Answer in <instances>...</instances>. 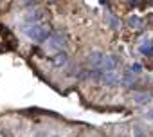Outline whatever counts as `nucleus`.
I'll return each instance as SVG.
<instances>
[{"label":"nucleus","instance_id":"f257e3e1","mask_svg":"<svg viewBox=\"0 0 153 137\" xmlns=\"http://www.w3.org/2000/svg\"><path fill=\"white\" fill-rule=\"evenodd\" d=\"M24 33L36 43H43L49 40L51 36V29L45 22H36V24H31V25H25L24 27Z\"/></svg>","mask_w":153,"mask_h":137},{"label":"nucleus","instance_id":"f03ea898","mask_svg":"<svg viewBox=\"0 0 153 137\" xmlns=\"http://www.w3.org/2000/svg\"><path fill=\"white\" fill-rule=\"evenodd\" d=\"M65 45H67V36L61 34V33H52L49 36V40H47V47L56 51V52H59Z\"/></svg>","mask_w":153,"mask_h":137},{"label":"nucleus","instance_id":"7ed1b4c3","mask_svg":"<svg viewBox=\"0 0 153 137\" xmlns=\"http://www.w3.org/2000/svg\"><path fill=\"white\" fill-rule=\"evenodd\" d=\"M43 18H45V13L42 9H31L24 16V24L25 25H31V24H36V22H43Z\"/></svg>","mask_w":153,"mask_h":137},{"label":"nucleus","instance_id":"20e7f679","mask_svg":"<svg viewBox=\"0 0 153 137\" xmlns=\"http://www.w3.org/2000/svg\"><path fill=\"white\" fill-rule=\"evenodd\" d=\"M67 61H68V56H67V52H65V51L56 52V54H54V58H52V65H54V67H65V65H67Z\"/></svg>","mask_w":153,"mask_h":137},{"label":"nucleus","instance_id":"39448f33","mask_svg":"<svg viewBox=\"0 0 153 137\" xmlns=\"http://www.w3.org/2000/svg\"><path fill=\"white\" fill-rule=\"evenodd\" d=\"M135 101L137 103H146V101H149V98L146 94H135Z\"/></svg>","mask_w":153,"mask_h":137},{"label":"nucleus","instance_id":"423d86ee","mask_svg":"<svg viewBox=\"0 0 153 137\" xmlns=\"http://www.w3.org/2000/svg\"><path fill=\"white\" fill-rule=\"evenodd\" d=\"M36 2H38V0H20V4L22 6H27V7H33Z\"/></svg>","mask_w":153,"mask_h":137},{"label":"nucleus","instance_id":"0eeeda50","mask_svg":"<svg viewBox=\"0 0 153 137\" xmlns=\"http://www.w3.org/2000/svg\"><path fill=\"white\" fill-rule=\"evenodd\" d=\"M130 71H131V72H140V65H139V63H133V65L130 67Z\"/></svg>","mask_w":153,"mask_h":137},{"label":"nucleus","instance_id":"6e6552de","mask_svg":"<svg viewBox=\"0 0 153 137\" xmlns=\"http://www.w3.org/2000/svg\"><path fill=\"white\" fill-rule=\"evenodd\" d=\"M135 137H144V135H142V132H140V130H139V128H137V130H135Z\"/></svg>","mask_w":153,"mask_h":137}]
</instances>
